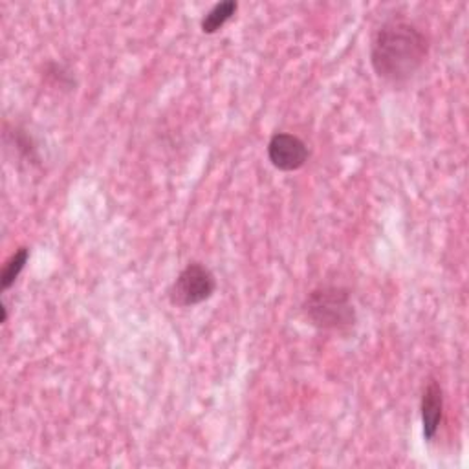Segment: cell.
<instances>
[{
    "mask_svg": "<svg viewBox=\"0 0 469 469\" xmlns=\"http://www.w3.org/2000/svg\"><path fill=\"white\" fill-rule=\"evenodd\" d=\"M429 41L425 34L411 23H385L371 48V63L374 72L391 83L411 79L425 63Z\"/></svg>",
    "mask_w": 469,
    "mask_h": 469,
    "instance_id": "cell-1",
    "label": "cell"
},
{
    "mask_svg": "<svg viewBox=\"0 0 469 469\" xmlns=\"http://www.w3.org/2000/svg\"><path fill=\"white\" fill-rule=\"evenodd\" d=\"M308 321L321 331H349L356 323L351 293L340 286H321L304 302Z\"/></svg>",
    "mask_w": 469,
    "mask_h": 469,
    "instance_id": "cell-2",
    "label": "cell"
},
{
    "mask_svg": "<svg viewBox=\"0 0 469 469\" xmlns=\"http://www.w3.org/2000/svg\"><path fill=\"white\" fill-rule=\"evenodd\" d=\"M217 290V279L209 268L200 262L188 264L169 290L171 302L177 306H193L208 301Z\"/></svg>",
    "mask_w": 469,
    "mask_h": 469,
    "instance_id": "cell-3",
    "label": "cell"
},
{
    "mask_svg": "<svg viewBox=\"0 0 469 469\" xmlns=\"http://www.w3.org/2000/svg\"><path fill=\"white\" fill-rule=\"evenodd\" d=\"M308 147L306 143L286 132L275 134L268 143V158L271 166L279 171H297L308 162Z\"/></svg>",
    "mask_w": 469,
    "mask_h": 469,
    "instance_id": "cell-4",
    "label": "cell"
},
{
    "mask_svg": "<svg viewBox=\"0 0 469 469\" xmlns=\"http://www.w3.org/2000/svg\"><path fill=\"white\" fill-rule=\"evenodd\" d=\"M444 414V393L438 382L431 380L422 396V425L425 440H433L438 433Z\"/></svg>",
    "mask_w": 469,
    "mask_h": 469,
    "instance_id": "cell-5",
    "label": "cell"
},
{
    "mask_svg": "<svg viewBox=\"0 0 469 469\" xmlns=\"http://www.w3.org/2000/svg\"><path fill=\"white\" fill-rule=\"evenodd\" d=\"M237 8H239V5L233 3V0H226V3L213 6L202 21V32L204 34L219 32L228 21L233 19V15L237 14Z\"/></svg>",
    "mask_w": 469,
    "mask_h": 469,
    "instance_id": "cell-6",
    "label": "cell"
},
{
    "mask_svg": "<svg viewBox=\"0 0 469 469\" xmlns=\"http://www.w3.org/2000/svg\"><path fill=\"white\" fill-rule=\"evenodd\" d=\"M28 259H30V250H28V248L17 250V251L8 259V262L5 264L3 275H0V284H3V290H8V288L17 280V277H19L21 271L25 270Z\"/></svg>",
    "mask_w": 469,
    "mask_h": 469,
    "instance_id": "cell-7",
    "label": "cell"
},
{
    "mask_svg": "<svg viewBox=\"0 0 469 469\" xmlns=\"http://www.w3.org/2000/svg\"><path fill=\"white\" fill-rule=\"evenodd\" d=\"M14 139H15V145L19 148V152L23 156H26L28 160H37V154H36V145L32 141V138L21 130V128H14Z\"/></svg>",
    "mask_w": 469,
    "mask_h": 469,
    "instance_id": "cell-8",
    "label": "cell"
},
{
    "mask_svg": "<svg viewBox=\"0 0 469 469\" xmlns=\"http://www.w3.org/2000/svg\"><path fill=\"white\" fill-rule=\"evenodd\" d=\"M0 308H3V323H6L8 321V308L5 304L0 306Z\"/></svg>",
    "mask_w": 469,
    "mask_h": 469,
    "instance_id": "cell-9",
    "label": "cell"
}]
</instances>
